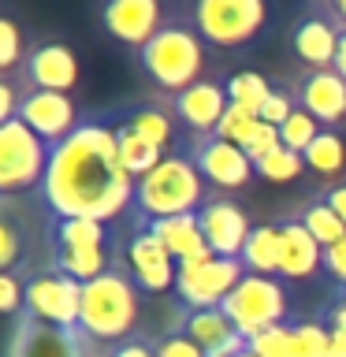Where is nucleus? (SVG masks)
Returning a JSON list of instances; mask_svg holds the SVG:
<instances>
[{
	"label": "nucleus",
	"mask_w": 346,
	"mask_h": 357,
	"mask_svg": "<svg viewBox=\"0 0 346 357\" xmlns=\"http://www.w3.org/2000/svg\"><path fill=\"white\" fill-rule=\"evenodd\" d=\"M15 119H22L38 138H45L49 145L67 142L78 127H82L71 93H52V89H27Z\"/></svg>",
	"instance_id": "obj_11"
},
{
	"label": "nucleus",
	"mask_w": 346,
	"mask_h": 357,
	"mask_svg": "<svg viewBox=\"0 0 346 357\" xmlns=\"http://www.w3.org/2000/svg\"><path fill=\"white\" fill-rule=\"evenodd\" d=\"M49 250L60 245H108V223L100 220H56L49 216Z\"/></svg>",
	"instance_id": "obj_25"
},
{
	"label": "nucleus",
	"mask_w": 346,
	"mask_h": 357,
	"mask_svg": "<svg viewBox=\"0 0 346 357\" xmlns=\"http://www.w3.org/2000/svg\"><path fill=\"white\" fill-rule=\"evenodd\" d=\"M339 294H343V290H339Z\"/></svg>",
	"instance_id": "obj_49"
},
{
	"label": "nucleus",
	"mask_w": 346,
	"mask_h": 357,
	"mask_svg": "<svg viewBox=\"0 0 346 357\" xmlns=\"http://www.w3.org/2000/svg\"><path fill=\"white\" fill-rule=\"evenodd\" d=\"M279 238H283V279L290 283H301V279L317 275L324 268V245L306 231V223L298 216L279 220Z\"/></svg>",
	"instance_id": "obj_20"
},
{
	"label": "nucleus",
	"mask_w": 346,
	"mask_h": 357,
	"mask_svg": "<svg viewBox=\"0 0 346 357\" xmlns=\"http://www.w3.org/2000/svg\"><path fill=\"white\" fill-rule=\"evenodd\" d=\"M246 264L234 257H205V261H179L175 294L190 309H220L231 290L242 283Z\"/></svg>",
	"instance_id": "obj_9"
},
{
	"label": "nucleus",
	"mask_w": 346,
	"mask_h": 357,
	"mask_svg": "<svg viewBox=\"0 0 346 357\" xmlns=\"http://www.w3.org/2000/svg\"><path fill=\"white\" fill-rule=\"evenodd\" d=\"M119 264H123V272L134 279L138 290H149V294H167V290H175L179 261L160 245V238H153L145 227L130 231V238L123 242V250L116 253V268Z\"/></svg>",
	"instance_id": "obj_10"
},
{
	"label": "nucleus",
	"mask_w": 346,
	"mask_h": 357,
	"mask_svg": "<svg viewBox=\"0 0 346 357\" xmlns=\"http://www.w3.org/2000/svg\"><path fill=\"white\" fill-rule=\"evenodd\" d=\"M294 100L324 130L346 123V78H339L335 71H306L294 86Z\"/></svg>",
	"instance_id": "obj_18"
},
{
	"label": "nucleus",
	"mask_w": 346,
	"mask_h": 357,
	"mask_svg": "<svg viewBox=\"0 0 346 357\" xmlns=\"http://www.w3.org/2000/svg\"><path fill=\"white\" fill-rule=\"evenodd\" d=\"M93 342L82 339L78 331H60L49 324L33 320L27 309L15 317V335L8 342V357H86Z\"/></svg>",
	"instance_id": "obj_12"
},
{
	"label": "nucleus",
	"mask_w": 346,
	"mask_h": 357,
	"mask_svg": "<svg viewBox=\"0 0 346 357\" xmlns=\"http://www.w3.org/2000/svg\"><path fill=\"white\" fill-rule=\"evenodd\" d=\"M116 127L123 134H134V138L156 145L160 153H167V145L175 138V119H172V112H164L160 105H138V108L119 112Z\"/></svg>",
	"instance_id": "obj_22"
},
{
	"label": "nucleus",
	"mask_w": 346,
	"mask_h": 357,
	"mask_svg": "<svg viewBox=\"0 0 346 357\" xmlns=\"http://www.w3.org/2000/svg\"><path fill=\"white\" fill-rule=\"evenodd\" d=\"M19 223L11 216V208H4V220H0V268L4 272H15V261H19Z\"/></svg>",
	"instance_id": "obj_39"
},
{
	"label": "nucleus",
	"mask_w": 346,
	"mask_h": 357,
	"mask_svg": "<svg viewBox=\"0 0 346 357\" xmlns=\"http://www.w3.org/2000/svg\"><path fill=\"white\" fill-rule=\"evenodd\" d=\"M41 201L56 220H116L134 205V178L119 156L116 123L86 119L67 142L52 145Z\"/></svg>",
	"instance_id": "obj_1"
},
{
	"label": "nucleus",
	"mask_w": 346,
	"mask_h": 357,
	"mask_svg": "<svg viewBox=\"0 0 346 357\" xmlns=\"http://www.w3.org/2000/svg\"><path fill=\"white\" fill-rule=\"evenodd\" d=\"M250 350L257 357H294V324H276L250 339Z\"/></svg>",
	"instance_id": "obj_33"
},
{
	"label": "nucleus",
	"mask_w": 346,
	"mask_h": 357,
	"mask_svg": "<svg viewBox=\"0 0 346 357\" xmlns=\"http://www.w3.org/2000/svg\"><path fill=\"white\" fill-rule=\"evenodd\" d=\"M328 357H346V335H343V331H331V346H328Z\"/></svg>",
	"instance_id": "obj_45"
},
{
	"label": "nucleus",
	"mask_w": 346,
	"mask_h": 357,
	"mask_svg": "<svg viewBox=\"0 0 346 357\" xmlns=\"http://www.w3.org/2000/svg\"><path fill=\"white\" fill-rule=\"evenodd\" d=\"M331 15H335V22L346 30V0H339V4H331Z\"/></svg>",
	"instance_id": "obj_47"
},
{
	"label": "nucleus",
	"mask_w": 346,
	"mask_h": 357,
	"mask_svg": "<svg viewBox=\"0 0 346 357\" xmlns=\"http://www.w3.org/2000/svg\"><path fill=\"white\" fill-rule=\"evenodd\" d=\"M22 67V33L15 26V19H0V71L8 75H15Z\"/></svg>",
	"instance_id": "obj_35"
},
{
	"label": "nucleus",
	"mask_w": 346,
	"mask_h": 357,
	"mask_svg": "<svg viewBox=\"0 0 346 357\" xmlns=\"http://www.w3.org/2000/svg\"><path fill=\"white\" fill-rule=\"evenodd\" d=\"M142 71L153 78L156 89L164 93H183V89L201 82L205 71V41L186 22H164V30L138 52Z\"/></svg>",
	"instance_id": "obj_4"
},
{
	"label": "nucleus",
	"mask_w": 346,
	"mask_h": 357,
	"mask_svg": "<svg viewBox=\"0 0 346 357\" xmlns=\"http://www.w3.org/2000/svg\"><path fill=\"white\" fill-rule=\"evenodd\" d=\"M339 38L343 26L335 22L331 8H317L306 19L294 22L290 30V49L309 71H335V56H339Z\"/></svg>",
	"instance_id": "obj_15"
},
{
	"label": "nucleus",
	"mask_w": 346,
	"mask_h": 357,
	"mask_svg": "<svg viewBox=\"0 0 346 357\" xmlns=\"http://www.w3.org/2000/svg\"><path fill=\"white\" fill-rule=\"evenodd\" d=\"M227 312V320L239 328L246 339L261 335L264 328H276V324H290V301H287V287L279 283L276 275H253L246 272L242 283L231 290V298L220 305Z\"/></svg>",
	"instance_id": "obj_6"
},
{
	"label": "nucleus",
	"mask_w": 346,
	"mask_h": 357,
	"mask_svg": "<svg viewBox=\"0 0 346 357\" xmlns=\"http://www.w3.org/2000/svg\"><path fill=\"white\" fill-rule=\"evenodd\" d=\"M294 112H298L294 93H287V89H276V86H272V93L264 97V105H261V112H257V119H261V123H272V127H283V123L294 116Z\"/></svg>",
	"instance_id": "obj_37"
},
{
	"label": "nucleus",
	"mask_w": 346,
	"mask_h": 357,
	"mask_svg": "<svg viewBox=\"0 0 346 357\" xmlns=\"http://www.w3.org/2000/svg\"><path fill=\"white\" fill-rule=\"evenodd\" d=\"M276 149H283V142H279V127L272 123H257V130L250 134V142L242 145V153L253 160V167L264 160V156H272Z\"/></svg>",
	"instance_id": "obj_38"
},
{
	"label": "nucleus",
	"mask_w": 346,
	"mask_h": 357,
	"mask_svg": "<svg viewBox=\"0 0 346 357\" xmlns=\"http://www.w3.org/2000/svg\"><path fill=\"white\" fill-rule=\"evenodd\" d=\"M301 156H306V167H313V172L324 175V178H335L346 167V145L335 130H320V138Z\"/></svg>",
	"instance_id": "obj_27"
},
{
	"label": "nucleus",
	"mask_w": 346,
	"mask_h": 357,
	"mask_svg": "<svg viewBox=\"0 0 346 357\" xmlns=\"http://www.w3.org/2000/svg\"><path fill=\"white\" fill-rule=\"evenodd\" d=\"M100 22L116 41L142 52L164 30V8L156 0H108L100 8Z\"/></svg>",
	"instance_id": "obj_16"
},
{
	"label": "nucleus",
	"mask_w": 346,
	"mask_h": 357,
	"mask_svg": "<svg viewBox=\"0 0 346 357\" xmlns=\"http://www.w3.org/2000/svg\"><path fill=\"white\" fill-rule=\"evenodd\" d=\"M190 22L201 33V41L216 49H239L264 30L268 8L261 0H197L190 8Z\"/></svg>",
	"instance_id": "obj_7"
},
{
	"label": "nucleus",
	"mask_w": 346,
	"mask_h": 357,
	"mask_svg": "<svg viewBox=\"0 0 346 357\" xmlns=\"http://www.w3.org/2000/svg\"><path fill=\"white\" fill-rule=\"evenodd\" d=\"M183 331L205 354L216 350V346H223L231 335H239V328L227 320V312H223V309H190L186 317H183Z\"/></svg>",
	"instance_id": "obj_24"
},
{
	"label": "nucleus",
	"mask_w": 346,
	"mask_h": 357,
	"mask_svg": "<svg viewBox=\"0 0 346 357\" xmlns=\"http://www.w3.org/2000/svg\"><path fill=\"white\" fill-rule=\"evenodd\" d=\"M320 123L317 119H313L309 116V112L306 108H298L294 112V116H290L287 123H283V127H279V142H283V149H294V153H306L309 149V145L313 142H317L320 138Z\"/></svg>",
	"instance_id": "obj_31"
},
{
	"label": "nucleus",
	"mask_w": 346,
	"mask_h": 357,
	"mask_svg": "<svg viewBox=\"0 0 346 357\" xmlns=\"http://www.w3.org/2000/svg\"><path fill=\"white\" fill-rule=\"evenodd\" d=\"M257 119L250 108H242V105H227V112H223V119H220V127H216V138H223V142H231V145H242L250 142V134L257 130Z\"/></svg>",
	"instance_id": "obj_34"
},
{
	"label": "nucleus",
	"mask_w": 346,
	"mask_h": 357,
	"mask_svg": "<svg viewBox=\"0 0 346 357\" xmlns=\"http://www.w3.org/2000/svg\"><path fill=\"white\" fill-rule=\"evenodd\" d=\"M239 261L246 264V272L253 275H276L283 279V238H279V223H257L246 238V250Z\"/></svg>",
	"instance_id": "obj_23"
},
{
	"label": "nucleus",
	"mask_w": 346,
	"mask_h": 357,
	"mask_svg": "<svg viewBox=\"0 0 346 357\" xmlns=\"http://www.w3.org/2000/svg\"><path fill=\"white\" fill-rule=\"evenodd\" d=\"M331 328L324 320H294V357H328Z\"/></svg>",
	"instance_id": "obj_30"
},
{
	"label": "nucleus",
	"mask_w": 346,
	"mask_h": 357,
	"mask_svg": "<svg viewBox=\"0 0 346 357\" xmlns=\"http://www.w3.org/2000/svg\"><path fill=\"white\" fill-rule=\"evenodd\" d=\"M239 357H257V354H253V350H246V354H239Z\"/></svg>",
	"instance_id": "obj_48"
},
{
	"label": "nucleus",
	"mask_w": 346,
	"mask_h": 357,
	"mask_svg": "<svg viewBox=\"0 0 346 357\" xmlns=\"http://www.w3.org/2000/svg\"><path fill=\"white\" fill-rule=\"evenodd\" d=\"M138 324V287L123 268H112L100 279L82 287V312L78 335L89 342H123Z\"/></svg>",
	"instance_id": "obj_3"
},
{
	"label": "nucleus",
	"mask_w": 346,
	"mask_h": 357,
	"mask_svg": "<svg viewBox=\"0 0 346 357\" xmlns=\"http://www.w3.org/2000/svg\"><path fill=\"white\" fill-rule=\"evenodd\" d=\"M27 312L33 320L49 324L60 331H78V312H82V283L71 275L56 272L52 264L27 272Z\"/></svg>",
	"instance_id": "obj_8"
},
{
	"label": "nucleus",
	"mask_w": 346,
	"mask_h": 357,
	"mask_svg": "<svg viewBox=\"0 0 346 357\" xmlns=\"http://www.w3.org/2000/svg\"><path fill=\"white\" fill-rule=\"evenodd\" d=\"M223 86H227V97H231V105H242V108H250L253 116L261 112L264 97L272 93V82H268L264 75H257V71H239V75H231Z\"/></svg>",
	"instance_id": "obj_29"
},
{
	"label": "nucleus",
	"mask_w": 346,
	"mask_h": 357,
	"mask_svg": "<svg viewBox=\"0 0 346 357\" xmlns=\"http://www.w3.org/2000/svg\"><path fill=\"white\" fill-rule=\"evenodd\" d=\"M8 78H22L27 89L67 93V89H75V82H78V60H75V52L67 49L63 41H45V45H38V49L27 56V63H22L15 75H8Z\"/></svg>",
	"instance_id": "obj_17"
},
{
	"label": "nucleus",
	"mask_w": 346,
	"mask_h": 357,
	"mask_svg": "<svg viewBox=\"0 0 346 357\" xmlns=\"http://www.w3.org/2000/svg\"><path fill=\"white\" fill-rule=\"evenodd\" d=\"M153 346H156V357H205V350H201V346L190 339L183 328L172 331V335H164V339H156Z\"/></svg>",
	"instance_id": "obj_40"
},
{
	"label": "nucleus",
	"mask_w": 346,
	"mask_h": 357,
	"mask_svg": "<svg viewBox=\"0 0 346 357\" xmlns=\"http://www.w3.org/2000/svg\"><path fill=\"white\" fill-rule=\"evenodd\" d=\"M298 220L306 223V231L324 245V250L346 238V223L335 216L328 205H324V197H320V194H317V197H309L306 205H298Z\"/></svg>",
	"instance_id": "obj_26"
},
{
	"label": "nucleus",
	"mask_w": 346,
	"mask_h": 357,
	"mask_svg": "<svg viewBox=\"0 0 346 357\" xmlns=\"http://www.w3.org/2000/svg\"><path fill=\"white\" fill-rule=\"evenodd\" d=\"M227 105H231L227 86L201 78L197 86H190V89L172 97V116H179V123H186L194 130V138H209V134H216Z\"/></svg>",
	"instance_id": "obj_19"
},
{
	"label": "nucleus",
	"mask_w": 346,
	"mask_h": 357,
	"mask_svg": "<svg viewBox=\"0 0 346 357\" xmlns=\"http://www.w3.org/2000/svg\"><path fill=\"white\" fill-rule=\"evenodd\" d=\"M49 156L52 145L38 138L22 119L0 123V194L15 197L33 186L41 190L45 172H49Z\"/></svg>",
	"instance_id": "obj_5"
},
{
	"label": "nucleus",
	"mask_w": 346,
	"mask_h": 357,
	"mask_svg": "<svg viewBox=\"0 0 346 357\" xmlns=\"http://www.w3.org/2000/svg\"><path fill=\"white\" fill-rule=\"evenodd\" d=\"M190 160L197 164V172H201L205 183L220 186V190H242L257 175V167H253L250 156H246L239 145L216 138V134H209V138H194Z\"/></svg>",
	"instance_id": "obj_13"
},
{
	"label": "nucleus",
	"mask_w": 346,
	"mask_h": 357,
	"mask_svg": "<svg viewBox=\"0 0 346 357\" xmlns=\"http://www.w3.org/2000/svg\"><path fill=\"white\" fill-rule=\"evenodd\" d=\"M201 231H205V242L216 257H234L239 261L246 250V238L257 223H250V212H246L239 201L231 197H209L197 212Z\"/></svg>",
	"instance_id": "obj_14"
},
{
	"label": "nucleus",
	"mask_w": 346,
	"mask_h": 357,
	"mask_svg": "<svg viewBox=\"0 0 346 357\" xmlns=\"http://www.w3.org/2000/svg\"><path fill=\"white\" fill-rule=\"evenodd\" d=\"M324 324H328L331 331H343L346 335V290L339 298H335V305L328 309V317H324Z\"/></svg>",
	"instance_id": "obj_44"
},
{
	"label": "nucleus",
	"mask_w": 346,
	"mask_h": 357,
	"mask_svg": "<svg viewBox=\"0 0 346 357\" xmlns=\"http://www.w3.org/2000/svg\"><path fill=\"white\" fill-rule=\"evenodd\" d=\"M205 178H201L197 164L190 156L167 153L160 164L153 167L145 178L134 183V227L156 220L186 216V212H201L205 205Z\"/></svg>",
	"instance_id": "obj_2"
},
{
	"label": "nucleus",
	"mask_w": 346,
	"mask_h": 357,
	"mask_svg": "<svg viewBox=\"0 0 346 357\" xmlns=\"http://www.w3.org/2000/svg\"><path fill=\"white\" fill-rule=\"evenodd\" d=\"M22 309H27V275L4 272L0 275V312L15 320L22 317Z\"/></svg>",
	"instance_id": "obj_36"
},
{
	"label": "nucleus",
	"mask_w": 346,
	"mask_h": 357,
	"mask_svg": "<svg viewBox=\"0 0 346 357\" xmlns=\"http://www.w3.org/2000/svg\"><path fill=\"white\" fill-rule=\"evenodd\" d=\"M108 357H156V346L145 342V339H138V335H130V339H123V342L112 346Z\"/></svg>",
	"instance_id": "obj_42"
},
{
	"label": "nucleus",
	"mask_w": 346,
	"mask_h": 357,
	"mask_svg": "<svg viewBox=\"0 0 346 357\" xmlns=\"http://www.w3.org/2000/svg\"><path fill=\"white\" fill-rule=\"evenodd\" d=\"M335 75L346 78V30H343V38H339V56H335Z\"/></svg>",
	"instance_id": "obj_46"
},
{
	"label": "nucleus",
	"mask_w": 346,
	"mask_h": 357,
	"mask_svg": "<svg viewBox=\"0 0 346 357\" xmlns=\"http://www.w3.org/2000/svg\"><path fill=\"white\" fill-rule=\"evenodd\" d=\"M145 231H149L153 238H160V245L175 257V261H205V257H216L209 250V242H205V231H201L197 212L145 223Z\"/></svg>",
	"instance_id": "obj_21"
},
{
	"label": "nucleus",
	"mask_w": 346,
	"mask_h": 357,
	"mask_svg": "<svg viewBox=\"0 0 346 357\" xmlns=\"http://www.w3.org/2000/svg\"><path fill=\"white\" fill-rule=\"evenodd\" d=\"M306 172V156L294 149H276L272 156H264L257 164V178H268V183H290Z\"/></svg>",
	"instance_id": "obj_32"
},
{
	"label": "nucleus",
	"mask_w": 346,
	"mask_h": 357,
	"mask_svg": "<svg viewBox=\"0 0 346 357\" xmlns=\"http://www.w3.org/2000/svg\"><path fill=\"white\" fill-rule=\"evenodd\" d=\"M324 272L335 283V290H346V238L324 250Z\"/></svg>",
	"instance_id": "obj_41"
},
{
	"label": "nucleus",
	"mask_w": 346,
	"mask_h": 357,
	"mask_svg": "<svg viewBox=\"0 0 346 357\" xmlns=\"http://www.w3.org/2000/svg\"><path fill=\"white\" fill-rule=\"evenodd\" d=\"M320 197H324V205H328L335 216L346 223V178H339V183H328V186L320 190Z\"/></svg>",
	"instance_id": "obj_43"
},
{
	"label": "nucleus",
	"mask_w": 346,
	"mask_h": 357,
	"mask_svg": "<svg viewBox=\"0 0 346 357\" xmlns=\"http://www.w3.org/2000/svg\"><path fill=\"white\" fill-rule=\"evenodd\" d=\"M116 130H119V127H116ZM119 156H123V167L130 172V178L138 183V178L149 175V172L164 160L167 153H160L156 145L142 142V138H134V134H123V130H119Z\"/></svg>",
	"instance_id": "obj_28"
}]
</instances>
